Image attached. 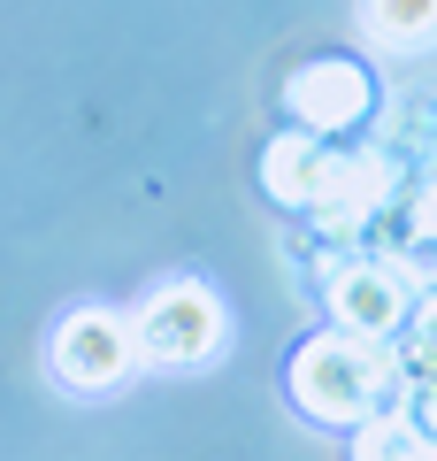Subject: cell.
Wrapping results in <instances>:
<instances>
[{
  "mask_svg": "<svg viewBox=\"0 0 437 461\" xmlns=\"http://www.w3.org/2000/svg\"><path fill=\"white\" fill-rule=\"evenodd\" d=\"M391 384H399V369H391L384 339L345 330V323L291 354V400H299V415H315V423L361 430L376 408H391Z\"/></svg>",
  "mask_w": 437,
  "mask_h": 461,
  "instance_id": "cell-1",
  "label": "cell"
},
{
  "mask_svg": "<svg viewBox=\"0 0 437 461\" xmlns=\"http://www.w3.org/2000/svg\"><path fill=\"white\" fill-rule=\"evenodd\" d=\"M138 315H115V308H69L62 323H54V377H62V393H115V384L138 369Z\"/></svg>",
  "mask_w": 437,
  "mask_h": 461,
  "instance_id": "cell-2",
  "label": "cell"
},
{
  "mask_svg": "<svg viewBox=\"0 0 437 461\" xmlns=\"http://www.w3.org/2000/svg\"><path fill=\"white\" fill-rule=\"evenodd\" d=\"M223 300L208 293L200 277H169L138 300V354L162 369H200L223 346Z\"/></svg>",
  "mask_w": 437,
  "mask_h": 461,
  "instance_id": "cell-3",
  "label": "cell"
},
{
  "mask_svg": "<svg viewBox=\"0 0 437 461\" xmlns=\"http://www.w3.org/2000/svg\"><path fill=\"white\" fill-rule=\"evenodd\" d=\"M415 285H422V277H415L406 262H369V254H338V262L323 269L330 323L369 330V339L406 330V315H415Z\"/></svg>",
  "mask_w": 437,
  "mask_h": 461,
  "instance_id": "cell-4",
  "label": "cell"
},
{
  "mask_svg": "<svg viewBox=\"0 0 437 461\" xmlns=\"http://www.w3.org/2000/svg\"><path fill=\"white\" fill-rule=\"evenodd\" d=\"M284 108H291V123H299V131H315V139H345V131H361V123L376 115V85H369V69H361V62L330 54V62L291 69Z\"/></svg>",
  "mask_w": 437,
  "mask_h": 461,
  "instance_id": "cell-5",
  "label": "cell"
},
{
  "mask_svg": "<svg viewBox=\"0 0 437 461\" xmlns=\"http://www.w3.org/2000/svg\"><path fill=\"white\" fill-rule=\"evenodd\" d=\"M391 185H399V162H391L384 147H361V154H338L330 162V185L323 200H315V230H330V239H345V230H361L376 208L391 200Z\"/></svg>",
  "mask_w": 437,
  "mask_h": 461,
  "instance_id": "cell-6",
  "label": "cell"
},
{
  "mask_svg": "<svg viewBox=\"0 0 437 461\" xmlns=\"http://www.w3.org/2000/svg\"><path fill=\"white\" fill-rule=\"evenodd\" d=\"M330 162H338V147H323L315 131L291 123V131L261 154V185H269V200H284V208H315L323 185H330Z\"/></svg>",
  "mask_w": 437,
  "mask_h": 461,
  "instance_id": "cell-7",
  "label": "cell"
},
{
  "mask_svg": "<svg viewBox=\"0 0 437 461\" xmlns=\"http://www.w3.org/2000/svg\"><path fill=\"white\" fill-rule=\"evenodd\" d=\"M361 23H369V39L391 47V54L437 47V0H361Z\"/></svg>",
  "mask_w": 437,
  "mask_h": 461,
  "instance_id": "cell-8",
  "label": "cell"
},
{
  "mask_svg": "<svg viewBox=\"0 0 437 461\" xmlns=\"http://www.w3.org/2000/svg\"><path fill=\"white\" fill-rule=\"evenodd\" d=\"M422 438H430V430H422V415H406V408H376L369 423H361V438H353V461H406Z\"/></svg>",
  "mask_w": 437,
  "mask_h": 461,
  "instance_id": "cell-9",
  "label": "cell"
},
{
  "mask_svg": "<svg viewBox=\"0 0 437 461\" xmlns=\"http://www.w3.org/2000/svg\"><path fill=\"white\" fill-rule=\"evenodd\" d=\"M406 223H415V239H430V247H437V169L415 185V208H406Z\"/></svg>",
  "mask_w": 437,
  "mask_h": 461,
  "instance_id": "cell-10",
  "label": "cell"
},
{
  "mask_svg": "<svg viewBox=\"0 0 437 461\" xmlns=\"http://www.w3.org/2000/svg\"><path fill=\"white\" fill-rule=\"evenodd\" d=\"M415 339H422V369H430V377H437V293H430V308H422Z\"/></svg>",
  "mask_w": 437,
  "mask_h": 461,
  "instance_id": "cell-11",
  "label": "cell"
},
{
  "mask_svg": "<svg viewBox=\"0 0 437 461\" xmlns=\"http://www.w3.org/2000/svg\"><path fill=\"white\" fill-rule=\"evenodd\" d=\"M430 139H437V115H430Z\"/></svg>",
  "mask_w": 437,
  "mask_h": 461,
  "instance_id": "cell-12",
  "label": "cell"
}]
</instances>
